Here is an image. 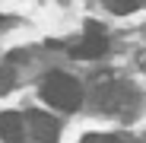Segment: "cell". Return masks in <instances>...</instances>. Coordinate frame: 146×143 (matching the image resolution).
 I'll list each match as a JSON object with an SVG mask.
<instances>
[{
  "label": "cell",
  "mask_w": 146,
  "mask_h": 143,
  "mask_svg": "<svg viewBox=\"0 0 146 143\" xmlns=\"http://www.w3.org/2000/svg\"><path fill=\"white\" fill-rule=\"evenodd\" d=\"M105 51H108V38H105L102 26H95V22H86V35L70 48V54H73V57H80V61L102 57Z\"/></svg>",
  "instance_id": "obj_3"
},
{
  "label": "cell",
  "mask_w": 146,
  "mask_h": 143,
  "mask_svg": "<svg viewBox=\"0 0 146 143\" xmlns=\"http://www.w3.org/2000/svg\"><path fill=\"white\" fill-rule=\"evenodd\" d=\"M0 140L3 143H22L26 140V121L16 111H3L0 114Z\"/></svg>",
  "instance_id": "obj_4"
},
{
  "label": "cell",
  "mask_w": 146,
  "mask_h": 143,
  "mask_svg": "<svg viewBox=\"0 0 146 143\" xmlns=\"http://www.w3.org/2000/svg\"><path fill=\"white\" fill-rule=\"evenodd\" d=\"M83 143H117L111 134H89V137H83Z\"/></svg>",
  "instance_id": "obj_7"
},
{
  "label": "cell",
  "mask_w": 146,
  "mask_h": 143,
  "mask_svg": "<svg viewBox=\"0 0 146 143\" xmlns=\"http://www.w3.org/2000/svg\"><path fill=\"white\" fill-rule=\"evenodd\" d=\"M108 3V10L111 13H133V10H140L146 0H105Z\"/></svg>",
  "instance_id": "obj_5"
},
{
  "label": "cell",
  "mask_w": 146,
  "mask_h": 143,
  "mask_svg": "<svg viewBox=\"0 0 146 143\" xmlns=\"http://www.w3.org/2000/svg\"><path fill=\"white\" fill-rule=\"evenodd\" d=\"M13 89V67H0V95Z\"/></svg>",
  "instance_id": "obj_6"
},
{
  "label": "cell",
  "mask_w": 146,
  "mask_h": 143,
  "mask_svg": "<svg viewBox=\"0 0 146 143\" xmlns=\"http://www.w3.org/2000/svg\"><path fill=\"white\" fill-rule=\"evenodd\" d=\"M26 134H32L38 143H57V137H60V121L54 114H48V111H29L26 118Z\"/></svg>",
  "instance_id": "obj_2"
},
{
  "label": "cell",
  "mask_w": 146,
  "mask_h": 143,
  "mask_svg": "<svg viewBox=\"0 0 146 143\" xmlns=\"http://www.w3.org/2000/svg\"><path fill=\"white\" fill-rule=\"evenodd\" d=\"M41 99L48 105H57L60 111H76L83 105V86L73 76L54 70V73H48L44 83H41Z\"/></svg>",
  "instance_id": "obj_1"
},
{
  "label": "cell",
  "mask_w": 146,
  "mask_h": 143,
  "mask_svg": "<svg viewBox=\"0 0 146 143\" xmlns=\"http://www.w3.org/2000/svg\"><path fill=\"white\" fill-rule=\"evenodd\" d=\"M22 143H26V140H22Z\"/></svg>",
  "instance_id": "obj_8"
}]
</instances>
